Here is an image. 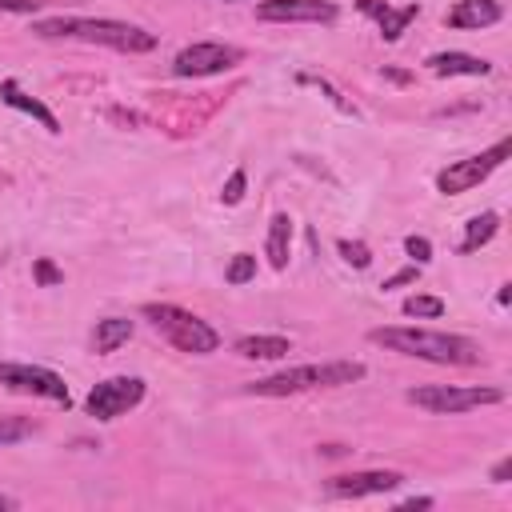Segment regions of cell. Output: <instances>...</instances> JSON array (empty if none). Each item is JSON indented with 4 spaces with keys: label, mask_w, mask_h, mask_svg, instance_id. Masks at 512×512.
Here are the masks:
<instances>
[{
    "label": "cell",
    "mask_w": 512,
    "mask_h": 512,
    "mask_svg": "<svg viewBox=\"0 0 512 512\" xmlns=\"http://www.w3.org/2000/svg\"><path fill=\"white\" fill-rule=\"evenodd\" d=\"M32 32L40 40H84V44H104L116 52H152L156 48V32L128 24V20H104V16H52V20H36Z\"/></svg>",
    "instance_id": "1"
},
{
    "label": "cell",
    "mask_w": 512,
    "mask_h": 512,
    "mask_svg": "<svg viewBox=\"0 0 512 512\" xmlns=\"http://www.w3.org/2000/svg\"><path fill=\"white\" fill-rule=\"evenodd\" d=\"M372 344H384L388 352L400 356H416L428 364H480L484 348L472 336H456V332H428V328H372L368 332Z\"/></svg>",
    "instance_id": "2"
},
{
    "label": "cell",
    "mask_w": 512,
    "mask_h": 512,
    "mask_svg": "<svg viewBox=\"0 0 512 512\" xmlns=\"http://www.w3.org/2000/svg\"><path fill=\"white\" fill-rule=\"evenodd\" d=\"M364 364L360 360H332V364H300V368H284L276 376L252 380L248 392L252 396H292V392H308V388H336V384H356L364 380Z\"/></svg>",
    "instance_id": "3"
},
{
    "label": "cell",
    "mask_w": 512,
    "mask_h": 512,
    "mask_svg": "<svg viewBox=\"0 0 512 512\" xmlns=\"http://www.w3.org/2000/svg\"><path fill=\"white\" fill-rule=\"evenodd\" d=\"M144 320L180 352H192V356H208L220 348V332L200 320L196 312L180 308V304H144Z\"/></svg>",
    "instance_id": "4"
},
{
    "label": "cell",
    "mask_w": 512,
    "mask_h": 512,
    "mask_svg": "<svg viewBox=\"0 0 512 512\" xmlns=\"http://www.w3.org/2000/svg\"><path fill=\"white\" fill-rule=\"evenodd\" d=\"M504 392L500 388H480V384H424V388H408V404L424 408V412H468V408H484V404H500Z\"/></svg>",
    "instance_id": "5"
},
{
    "label": "cell",
    "mask_w": 512,
    "mask_h": 512,
    "mask_svg": "<svg viewBox=\"0 0 512 512\" xmlns=\"http://www.w3.org/2000/svg\"><path fill=\"white\" fill-rule=\"evenodd\" d=\"M508 156H512V140L504 136V140H496L492 148H484L480 156H468V160H456V164L440 168V172H436V188H440L444 196L468 192V188L484 184V180H488V176H492Z\"/></svg>",
    "instance_id": "6"
},
{
    "label": "cell",
    "mask_w": 512,
    "mask_h": 512,
    "mask_svg": "<svg viewBox=\"0 0 512 512\" xmlns=\"http://www.w3.org/2000/svg\"><path fill=\"white\" fill-rule=\"evenodd\" d=\"M244 60V48L236 44H220V40H200V44H188L176 52L172 60V76L188 80V76H220L228 68H236Z\"/></svg>",
    "instance_id": "7"
},
{
    "label": "cell",
    "mask_w": 512,
    "mask_h": 512,
    "mask_svg": "<svg viewBox=\"0 0 512 512\" xmlns=\"http://www.w3.org/2000/svg\"><path fill=\"white\" fill-rule=\"evenodd\" d=\"M0 384L8 392H24V396H44V400H56V404H72L68 396V384L64 376H56L52 368H40V364H16V360H0Z\"/></svg>",
    "instance_id": "8"
},
{
    "label": "cell",
    "mask_w": 512,
    "mask_h": 512,
    "mask_svg": "<svg viewBox=\"0 0 512 512\" xmlns=\"http://www.w3.org/2000/svg\"><path fill=\"white\" fill-rule=\"evenodd\" d=\"M140 400H144V380H140V376H108V380H100V384L88 392L84 408H88V416H96V420H116V416L132 412Z\"/></svg>",
    "instance_id": "9"
},
{
    "label": "cell",
    "mask_w": 512,
    "mask_h": 512,
    "mask_svg": "<svg viewBox=\"0 0 512 512\" xmlns=\"http://www.w3.org/2000/svg\"><path fill=\"white\" fill-rule=\"evenodd\" d=\"M400 484H404L400 472H392V468H368V472H344V476H332V480L324 484V492L336 496V500H356V496H380V492H392V488H400Z\"/></svg>",
    "instance_id": "10"
},
{
    "label": "cell",
    "mask_w": 512,
    "mask_h": 512,
    "mask_svg": "<svg viewBox=\"0 0 512 512\" xmlns=\"http://www.w3.org/2000/svg\"><path fill=\"white\" fill-rule=\"evenodd\" d=\"M256 16L268 24H328L336 20V4L332 0H264Z\"/></svg>",
    "instance_id": "11"
},
{
    "label": "cell",
    "mask_w": 512,
    "mask_h": 512,
    "mask_svg": "<svg viewBox=\"0 0 512 512\" xmlns=\"http://www.w3.org/2000/svg\"><path fill=\"white\" fill-rule=\"evenodd\" d=\"M360 12H364V16H372V20L380 24V36H384L388 44H396V40L404 36V28L420 16V4L392 8V4H384V0H360Z\"/></svg>",
    "instance_id": "12"
},
{
    "label": "cell",
    "mask_w": 512,
    "mask_h": 512,
    "mask_svg": "<svg viewBox=\"0 0 512 512\" xmlns=\"http://www.w3.org/2000/svg\"><path fill=\"white\" fill-rule=\"evenodd\" d=\"M504 16L500 0H456L444 16L448 28H492Z\"/></svg>",
    "instance_id": "13"
},
{
    "label": "cell",
    "mask_w": 512,
    "mask_h": 512,
    "mask_svg": "<svg viewBox=\"0 0 512 512\" xmlns=\"http://www.w3.org/2000/svg\"><path fill=\"white\" fill-rule=\"evenodd\" d=\"M424 64L436 76H488L492 72V64L484 56H472V52H432Z\"/></svg>",
    "instance_id": "14"
},
{
    "label": "cell",
    "mask_w": 512,
    "mask_h": 512,
    "mask_svg": "<svg viewBox=\"0 0 512 512\" xmlns=\"http://www.w3.org/2000/svg\"><path fill=\"white\" fill-rule=\"evenodd\" d=\"M0 96H4V104H8V108H20V112H28L32 120H40L48 132H60V120H56V116L36 100V96H28L12 76H8V80H0Z\"/></svg>",
    "instance_id": "15"
},
{
    "label": "cell",
    "mask_w": 512,
    "mask_h": 512,
    "mask_svg": "<svg viewBox=\"0 0 512 512\" xmlns=\"http://www.w3.org/2000/svg\"><path fill=\"white\" fill-rule=\"evenodd\" d=\"M232 348L244 360H280L292 352V340L288 336H240Z\"/></svg>",
    "instance_id": "16"
},
{
    "label": "cell",
    "mask_w": 512,
    "mask_h": 512,
    "mask_svg": "<svg viewBox=\"0 0 512 512\" xmlns=\"http://www.w3.org/2000/svg\"><path fill=\"white\" fill-rule=\"evenodd\" d=\"M288 248H292V216L288 212H276L272 224H268V264L276 272L288 268Z\"/></svg>",
    "instance_id": "17"
},
{
    "label": "cell",
    "mask_w": 512,
    "mask_h": 512,
    "mask_svg": "<svg viewBox=\"0 0 512 512\" xmlns=\"http://www.w3.org/2000/svg\"><path fill=\"white\" fill-rule=\"evenodd\" d=\"M132 340V320L128 316H104L96 320V332H92V348L104 356V352H116L120 344Z\"/></svg>",
    "instance_id": "18"
},
{
    "label": "cell",
    "mask_w": 512,
    "mask_h": 512,
    "mask_svg": "<svg viewBox=\"0 0 512 512\" xmlns=\"http://www.w3.org/2000/svg\"><path fill=\"white\" fill-rule=\"evenodd\" d=\"M496 228H500V216H496V212H480V216H472V220L464 224V240H460V252L468 256V252L484 248V244L496 236Z\"/></svg>",
    "instance_id": "19"
},
{
    "label": "cell",
    "mask_w": 512,
    "mask_h": 512,
    "mask_svg": "<svg viewBox=\"0 0 512 512\" xmlns=\"http://www.w3.org/2000/svg\"><path fill=\"white\" fill-rule=\"evenodd\" d=\"M36 432V420L32 416H0V448L4 444H20Z\"/></svg>",
    "instance_id": "20"
},
{
    "label": "cell",
    "mask_w": 512,
    "mask_h": 512,
    "mask_svg": "<svg viewBox=\"0 0 512 512\" xmlns=\"http://www.w3.org/2000/svg\"><path fill=\"white\" fill-rule=\"evenodd\" d=\"M224 280H228V284H248V280H256V256H252V252H236V256L228 260V268H224Z\"/></svg>",
    "instance_id": "21"
},
{
    "label": "cell",
    "mask_w": 512,
    "mask_h": 512,
    "mask_svg": "<svg viewBox=\"0 0 512 512\" xmlns=\"http://www.w3.org/2000/svg\"><path fill=\"white\" fill-rule=\"evenodd\" d=\"M404 316L436 320V316H444V300H440V296H408V300H404Z\"/></svg>",
    "instance_id": "22"
},
{
    "label": "cell",
    "mask_w": 512,
    "mask_h": 512,
    "mask_svg": "<svg viewBox=\"0 0 512 512\" xmlns=\"http://www.w3.org/2000/svg\"><path fill=\"white\" fill-rule=\"evenodd\" d=\"M336 252H340L352 268H368V264H372V252H368V244H360V240H336Z\"/></svg>",
    "instance_id": "23"
},
{
    "label": "cell",
    "mask_w": 512,
    "mask_h": 512,
    "mask_svg": "<svg viewBox=\"0 0 512 512\" xmlns=\"http://www.w3.org/2000/svg\"><path fill=\"white\" fill-rule=\"evenodd\" d=\"M244 188H248V176H244V168H236L228 180H224V188H220V204H240L244 200Z\"/></svg>",
    "instance_id": "24"
},
{
    "label": "cell",
    "mask_w": 512,
    "mask_h": 512,
    "mask_svg": "<svg viewBox=\"0 0 512 512\" xmlns=\"http://www.w3.org/2000/svg\"><path fill=\"white\" fill-rule=\"evenodd\" d=\"M32 276H36V284H44V288H52V284L64 280V272H60L52 260H36V264H32Z\"/></svg>",
    "instance_id": "25"
},
{
    "label": "cell",
    "mask_w": 512,
    "mask_h": 512,
    "mask_svg": "<svg viewBox=\"0 0 512 512\" xmlns=\"http://www.w3.org/2000/svg\"><path fill=\"white\" fill-rule=\"evenodd\" d=\"M404 252H408L416 264H428V260H432V244H428L424 236H408V240H404Z\"/></svg>",
    "instance_id": "26"
},
{
    "label": "cell",
    "mask_w": 512,
    "mask_h": 512,
    "mask_svg": "<svg viewBox=\"0 0 512 512\" xmlns=\"http://www.w3.org/2000/svg\"><path fill=\"white\" fill-rule=\"evenodd\" d=\"M416 276H420V268H416V264H408V268H400L396 276H388V280H384L380 288H400V284H412Z\"/></svg>",
    "instance_id": "27"
},
{
    "label": "cell",
    "mask_w": 512,
    "mask_h": 512,
    "mask_svg": "<svg viewBox=\"0 0 512 512\" xmlns=\"http://www.w3.org/2000/svg\"><path fill=\"white\" fill-rule=\"evenodd\" d=\"M44 0H0V12H36Z\"/></svg>",
    "instance_id": "28"
},
{
    "label": "cell",
    "mask_w": 512,
    "mask_h": 512,
    "mask_svg": "<svg viewBox=\"0 0 512 512\" xmlns=\"http://www.w3.org/2000/svg\"><path fill=\"white\" fill-rule=\"evenodd\" d=\"M508 472H512V460H500V464L492 468V480H496V484H504V480H508Z\"/></svg>",
    "instance_id": "29"
},
{
    "label": "cell",
    "mask_w": 512,
    "mask_h": 512,
    "mask_svg": "<svg viewBox=\"0 0 512 512\" xmlns=\"http://www.w3.org/2000/svg\"><path fill=\"white\" fill-rule=\"evenodd\" d=\"M400 508H432V496H412V500H404Z\"/></svg>",
    "instance_id": "30"
},
{
    "label": "cell",
    "mask_w": 512,
    "mask_h": 512,
    "mask_svg": "<svg viewBox=\"0 0 512 512\" xmlns=\"http://www.w3.org/2000/svg\"><path fill=\"white\" fill-rule=\"evenodd\" d=\"M8 508H16V500L12 496H0V512H8Z\"/></svg>",
    "instance_id": "31"
}]
</instances>
